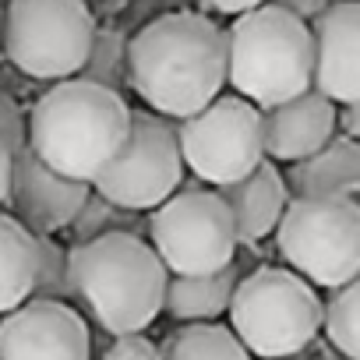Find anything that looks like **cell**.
Masks as SVG:
<instances>
[{"instance_id":"cell-1","label":"cell","mask_w":360,"mask_h":360,"mask_svg":"<svg viewBox=\"0 0 360 360\" xmlns=\"http://www.w3.org/2000/svg\"><path fill=\"white\" fill-rule=\"evenodd\" d=\"M127 85L169 120L205 106L226 85V36L202 11H159L127 36Z\"/></svg>"},{"instance_id":"cell-2","label":"cell","mask_w":360,"mask_h":360,"mask_svg":"<svg viewBox=\"0 0 360 360\" xmlns=\"http://www.w3.org/2000/svg\"><path fill=\"white\" fill-rule=\"evenodd\" d=\"M131 106L117 89L89 78H57L25 117V145L57 173L89 180L127 138Z\"/></svg>"},{"instance_id":"cell-3","label":"cell","mask_w":360,"mask_h":360,"mask_svg":"<svg viewBox=\"0 0 360 360\" xmlns=\"http://www.w3.org/2000/svg\"><path fill=\"white\" fill-rule=\"evenodd\" d=\"M166 276L152 244L127 230H106L68 248L75 304H82L110 335L141 332L159 318Z\"/></svg>"},{"instance_id":"cell-4","label":"cell","mask_w":360,"mask_h":360,"mask_svg":"<svg viewBox=\"0 0 360 360\" xmlns=\"http://www.w3.org/2000/svg\"><path fill=\"white\" fill-rule=\"evenodd\" d=\"M226 36V82L255 106H276L311 89V25L286 8L258 4L233 15Z\"/></svg>"},{"instance_id":"cell-5","label":"cell","mask_w":360,"mask_h":360,"mask_svg":"<svg viewBox=\"0 0 360 360\" xmlns=\"http://www.w3.org/2000/svg\"><path fill=\"white\" fill-rule=\"evenodd\" d=\"M226 314L240 346L258 356L304 353L321 332V297L314 283L279 265H262L240 276Z\"/></svg>"},{"instance_id":"cell-6","label":"cell","mask_w":360,"mask_h":360,"mask_svg":"<svg viewBox=\"0 0 360 360\" xmlns=\"http://www.w3.org/2000/svg\"><path fill=\"white\" fill-rule=\"evenodd\" d=\"M283 262L314 286H342L360 272V205L353 195L290 198L276 223Z\"/></svg>"},{"instance_id":"cell-7","label":"cell","mask_w":360,"mask_h":360,"mask_svg":"<svg viewBox=\"0 0 360 360\" xmlns=\"http://www.w3.org/2000/svg\"><path fill=\"white\" fill-rule=\"evenodd\" d=\"M96 32L85 0H8L0 18V53L36 82L78 75Z\"/></svg>"},{"instance_id":"cell-8","label":"cell","mask_w":360,"mask_h":360,"mask_svg":"<svg viewBox=\"0 0 360 360\" xmlns=\"http://www.w3.org/2000/svg\"><path fill=\"white\" fill-rule=\"evenodd\" d=\"M145 233L152 251L173 276L216 272L233 262L240 240L233 230V216L219 191L188 188L173 191L145 216Z\"/></svg>"},{"instance_id":"cell-9","label":"cell","mask_w":360,"mask_h":360,"mask_svg":"<svg viewBox=\"0 0 360 360\" xmlns=\"http://www.w3.org/2000/svg\"><path fill=\"white\" fill-rule=\"evenodd\" d=\"M173 127L184 169H191L202 184H233L265 159L262 110L244 96L219 92L195 113L180 117Z\"/></svg>"},{"instance_id":"cell-10","label":"cell","mask_w":360,"mask_h":360,"mask_svg":"<svg viewBox=\"0 0 360 360\" xmlns=\"http://www.w3.org/2000/svg\"><path fill=\"white\" fill-rule=\"evenodd\" d=\"M180 180H184V159L173 120L152 110H131L127 138L92 176V191L124 209L148 212L180 188Z\"/></svg>"},{"instance_id":"cell-11","label":"cell","mask_w":360,"mask_h":360,"mask_svg":"<svg viewBox=\"0 0 360 360\" xmlns=\"http://www.w3.org/2000/svg\"><path fill=\"white\" fill-rule=\"evenodd\" d=\"M92 353V332L78 307L53 297H25L11 311L0 314V356L25 360V356H60L85 360Z\"/></svg>"},{"instance_id":"cell-12","label":"cell","mask_w":360,"mask_h":360,"mask_svg":"<svg viewBox=\"0 0 360 360\" xmlns=\"http://www.w3.org/2000/svg\"><path fill=\"white\" fill-rule=\"evenodd\" d=\"M92 191L89 180L64 176L50 169L29 145H22L11 155V188L8 202L15 205V216L32 233H60L82 209L85 195Z\"/></svg>"},{"instance_id":"cell-13","label":"cell","mask_w":360,"mask_h":360,"mask_svg":"<svg viewBox=\"0 0 360 360\" xmlns=\"http://www.w3.org/2000/svg\"><path fill=\"white\" fill-rule=\"evenodd\" d=\"M311 22V89L332 103L360 99V4H328Z\"/></svg>"},{"instance_id":"cell-14","label":"cell","mask_w":360,"mask_h":360,"mask_svg":"<svg viewBox=\"0 0 360 360\" xmlns=\"http://www.w3.org/2000/svg\"><path fill=\"white\" fill-rule=\"evenodd\" d=\"M335 134V103L314 89L262 110V145L265 159L293 162L321 148Z\"/></svg>"},{"instance_id":"cell-15","label":"cell","mask_w":360,"mask_h":360,"mask_svg":"<svg viewBox=\"0 0 360 360\" xmlns=\"http://www.w3.org/2000/svg\"><path fill=\"white\" fill-rule=\"evenodd\" d=\"M216 191H219V198L226 202V209L233 216V230H237L240 244L265 240L276 230V223H279V216L290 202L283 169L272 159H262L251 173H244L240 180L223 184Z\"/></svg>"},{"instance_id":"cell-16","label":"cell","mask_w":360,"mask_h":360,"mask_svg":"<svg viewBox=\"0 0 360 360\" xmlns=\"http://www.w3.org/2000/svg\"><path fill=\"white\" fill-rule=\"evenodd\" d=\"M290 198H314V195H353L360 191V148L356 138L332 134L321 148L304 159H293L283 173Z\"/></svg>"},{"instance_id":"cell-17","label":"cell","mask_w":360,"mask_h":360,"mask_svg":"<svg viewBox=\"0 0 360 360\" xmlns=\"http://www.w3.org/2000/svg\"><path fill=\"white\" fill-rule=\"evenodd\" d=\"M240 279V265L230 262L216 272H198V276H166V290H162V311L173 321H209V318H223L230 293Z\"/></svg>"},{"instance_id":"cell-18","label":"cell","mask_w":360,"mask_h":360,"mask_svg":"<svg viewBox=\"0 0 360 360\" xmlns=\"http://www.w3.org/2000/svg\"><path fill=\"white\" fill-rule=\"evenodd\" d=\"M36 276V233L18 219L0 212V314L32 293Z\"/></svg>"},{"instance_id":"cell-19","label":"cell","mask_w":360,"mask_h":360,"mask_svg":"<svg viewBox=\"0 0 360 360\" xmlns=\"http://www.w3.org/2000/svg\"><path fill=\"white\" fill-rule=\"evenodd\" d=\"M159 356L169 360H240L248 356V349L240 346V339L233 335V328H226L219 318L209 321H180V328H173L166 335V342H159Z\"/></svg>"},{"instance_id":"cell-20","label":"cell","mask_w":360,"mask_h":360,"mask_svg":"<svg viewBox=\"0 0 360 360\" xmlns=\"http://www.w3.org/2000/svg\"><path fill=\"white\" fill-rule=\"evenodd\" d=\"M356 307H360V286H356V279H349L342 286H332L328 290V300H321L325 339L346 360H360V318H356Z\"/></svg>"},{"instance_id":"cell-21","label":"cell","mask_w":360,"mask_h":360,"mask_svg":"<svg viewBox=\"0 0 360 360\" xmlns=\"http://www.w3.org/2000/svg\"><path fill=\"white\" fill-rule=\"evenodd\" d=\"M78 78H89V82H99V85L120 92L127 85V36L120 29L96 25L85 64L78 68Z\"/></svg>"},{"instance_id":"cell-22","label":"cell","mask_w":360,"mask_h":360,"mask_svg":"<svg viewBox=\"0 0 360 360\" xmlns=\"http://www.w3.org/2000/svg\"><path fill=\"white\" fill-rule=\"evenodd\" d=\"M68 230L85 240V237H96V233H106V230H127V233H138L145 237V216L138 209H124L110 198H103L99 191H89L82 209L75 212V219L68 223Z\"/></svg>"},{"instance_id":"cell-23","label":"cell","mask_w":360,"mask_h":360,"mask_svg":"<svg viewBox=\"0 0 360 360\" xmlns=\"http://www.w3.org/2000/svg\"><path fill=\"white\" fill-rule=\"evenodd\" d=\"M29 297H53L75 304L68 279V248L53 240V233H36V276Z\"/></svg>"},{"instance_id":"cell-24","label":"cell","mask_w":360,"mask_h":360,"mask_svg":"<svg viewBox=\"0 0 360 360\" xmlns=\"http://www.w3.org/2000/svg\"><path fill=\"white\" fill-rule=\"evenodd\" d=\"M0 141L11 152H18L25 145V113L8 92H0Z\"/></svg>"},{"instance_id":"cell-25","label":"cell","mask_w":360,"mask_h":360,"mask_svg":"<svg viewBox=\"0 0 360 360\" xmlns=\"http://www.w3.org/2000/svg\"><path fill=\"white\" fill-rule=\"evenodd\" d=\"M103 353L113 356V360H120V356H159V342H152L145 335V328L141 332H113V342Z\"/></svg>"},{"instance_id":"cell-26","label":"cell","mask_w":360,"mask_h":360,"mask_svg":"<svg viewBox=\"0 0 360 360\" xmlns=\"http://www.w3.org/2000/svg\"><path fill=\"white\" fill-rule=\"evenodd\" d=\"M360 99H349V103H335V134H346V138H356L360 134Z\"/></svg>"},{"instance_id":"cell-27","label":"cell","mask_w":360,"mask_h":360,"mask_svg":"<svg viewBox=\"0 0 360 360\" xmlns=\"http://www.w3.org/2000/svg\"><path fill=\"white\" fill-rule=\"evenodd\" d=\"M276 8H286L290 15H297V18H304V22H311L318 11H325L332 0H272Z\"/></svg>"},{"instance_id":"cell-28","label":"cell","mask_w":360,"mask_h":360,"mask_svg":"<svg viewBox=\"0 0 360 360\" xmlns=\"http://www.w3.org/2000/svg\"><path fill=\"white\" fill-rule=\"evenodd\" d=\"M198 4L216 11V15H240V11H251V8L265 4V0H198Z\"/></svg>"},{"instance_id":"cell-29","label":"cell","mask_w":360,"mask_h":360,"mask_svg":"<svg viewBox=\"0 0 360 360\" xmlns=\"http://www.w3.org/2000/svg\"><path fill=\"white\" fill-rule=\"evenodd\" d=\"M11 148L0 141V205L8 202V188H11Z\"/></svg>"},{"instance_id":"cell-30","label":"cell","mask_w":360,"mask_h":360,"mask_svg":"<svg viewBox=\"0 0 360 360\" xmlns=\"http://www.w3.org/2000/svg\"><path fill=\"white\" fill-rule=\"evenodd\" d=\"M173 4H180V0H138V11L141 15H159V11H166V8H173Z\"/></svg>"},{"instance_id":"cell-31","label":"cell","mask_w":360,"mask_h":360,"mask_svg":"<svg viewBox=\"0 0 360 360\" xmlns=\"http://www.w3.org/2000/svg\"><path fill=\"white\" fill-rule=\"evenodd\" d=\"M332 4H342V0H332Z\"/></svg>"},{"instance_id":"cell-32","label":"cell","mask_w":360,"mask_h":360,"mask_svg":"<svg viewBox=\"0 0 360 360\" xmlns=\"http://www.w3.org/2000/svg\"><path fill=\"white\" fill-rule=\"evenodd\" d=\"M0 18H4V11H0Z\"/></svg>"}]
</instances>
